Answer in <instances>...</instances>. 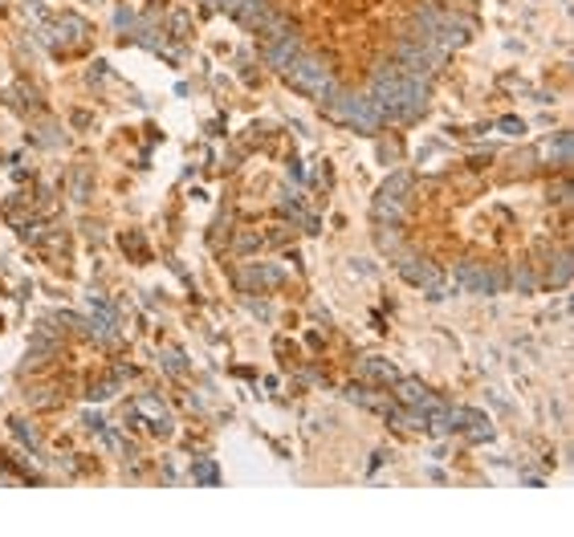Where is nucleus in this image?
<instances>
[{"label": "nucleus", "mask_w": 574, "mask_h": 537, "mask_svg": "<svg viewBox=\"0 0 574 537\" xmlns=\"http://www.w3.org/2000/svg\"><path fill=\"white\" fill-rule=\"evenodd\" d=\"M371 98H375L383 122H387V118L403 122V118L424 114V106H427V81L408 78L403 69H395V62H383L375 69V78H371Z\"/></svg>", "instance_id": "nucleus-1"}, {"label": "nucleus", "mask_w": 574, "mask_h": 537, "mask_svg": "<svg viewBox=\"0 0 574 537\" xmlns=\"http://www.w3.org/2000/svg\"><path fill=\"white\" fill-rule=\"evenodd\" d=\"M322 110H326V118H334V122H343V127H350V130H359V134H375V130L383 127V114H379L371 94H330L326 102H322Z\"/></svg>", "instance_id": "nucleus-2"}, {"label": "nucleus", "mask_w": 574, "mask_h": 537, "mask_svg": "<svg viewBox=\"0 0 574 537\" xmlns=\"http://www.w3.org/2000/svg\"><path fill=\"white\" fill-rule=\"evenodd\" d=\"M281 74H285V81L294 86L297 94L314 98V102H326V98L334 94V69H330L322 57H314V53H297Z\"/></svg>", "instance_id": "nucleus-3"}, {"label": "nucleus", "mask_w": 574, "mask_h": 537, "mask_svg": "<svg viewBox=\"0 0 574 537\" xmlns=\"http://www.w3.org/2000/svg\"><path fill=\"white\" fill-rule=\"evenodd\" d=\"M444 65V49L427 45V41H415V37H403L399 45H395V69H403L408 78H436Z\"/></svg>", "instance_id": "nucleus-4"}, {"label": "nucleus", "mask_w": 574, "mask_h": 537, "mask_svg": "<svg viewBox=\"0 0 574 537\" xmlns=\"http://www.w3.org/2000/svg\"><path fill=\"white\" fill-rule=\"evenodd\" d=\"M408 192H411V175H408V171H395V175L379 187L375 204H371V212H375L379 224H399V220H403V212H408Z\"/></svg>", "instance_id": "nucleus-5"}, {"label": "nucleus", "mask_w": 574, "mask_h": 537, "mask_svg": "<svg viewBox=\"0 0 574 537\" xmlns=\"http://www.w3.org/2000/svg\"><path fill=\"white\" fill-rule=\"evenodd\" d=\"M395 269H399V277H403L408 285H415V289H427L432 297H440L444 277H440V269H436L432 260H424V257H399V260H395Z\"/></svg>", "instance_id": "nucleus-6"}, {"label": "nucleus", "mask_w": 574, "mask_h": 537, "mask_svg": "<svg viewBox=\"0 0 574 537\" xmlns=\"http://www.w3.org/2000/svg\"><path fill=\"white\" fill-rule=\"evenodd\" d=\"M457 285L469 293H497L505 285V277L489 269V265H481V260H460L457 265Z\"/></svg>", "instance_id": "nucleus-7"}, {"label": "nucleus", "mask_w": 574, "mask_h": 537, "mask_svg": "<svg viewBox=\"0 0 574 537\" xmlns=\"http://www.w3.org/2000/svg\"><path fill=\"white\" fill-rule=\"evenodd\" d=\"M448 427H457V432H464L469 439H493V423L481 415V411H469V407H452L448 411Z\"/></svg>", "instance_id": "nucleus-8"}, {"label": "nucleus", "mask_w": 574, "mask_h": 537, "mask_svg": "<svg viewBox=\"0 0 574 537\" xmlns=\"http://www.w3.org/2000/svg\"><path fill=\"white\" fill-rule=\"evenodd\" d=\"M224 13H232L245 29H261L269 21V0H216Z\"/></svg>", "instance_id": "nucleus-9"}, {"label": "nucleus", "mask_w": 574, "mask_h": 537, "mask_svg": "<svg viewBox=\"0 0 574 537\" xmlns=\"http://www.w3.org/2000/svg\"><path fill=\"white\" fill-rule=\"evenodd\" d=\"M281 281H285V273L273 269V265H248V269L236 273V285H241V289H277Z\"/></svg>", "instance_id": "nucleus-10"}, {"label": "nucleus", "mask_w": 574, "mask_h": 537, "mask_svg": "<svg viewBox=\"0 0 574 537\" xmlns=\"http://www.w3.org/2000/svg\"><path fill=\"white\" fill-rule=\"evenodd\" d=\"M359 374H362V379H375V383H387V387L399 379V371H395L391 358H379V354L359 358Z\"/></svg>", "instance_id": "nucleus-11"}, {"label": "nucleus", "mask_w": 574, "mask_h": 537, "mask_svg": "<svg viewBox=\"0 0 574 537\" xmlns=\"http://www.w3.org/2000/svg\"><path fill=\"white\" fill-rule=\"evenodd\" d=\"M395 399L403 407H424L432 399V391L420 383V379H395Z\"/></svg>", "instance_id": "nucleus-12"}, {"label": "nucleus", "mask_w": 574, "mask_h": 537, "mask_svg": "<svg viewBox=\"0 0 574 537\" xmlns=\"http://www.w3.org/2000/svg\"><path fill=\"white\" fill-rule=\"evenodd\" d=\"M134 411H143V415H151V427H155V432H171V420H167V411H163V403H159V399H151V395H139V399H134Z\"/></svg>", "instance_id": "nucleus-13"}, {"label": "nucleus", "mask_w": 574, "mask_h": 537, "mask_svg": "<svg viewBox=\"0 0 574 537\" xmlns=\"http://www.w3.org/2000/svg\"><path fill=\"white\" fill-rule=\"evenodd\" d=\"M346 399H350V403H359V407H371V411H383V399L371 395L367 387H359V383H355V387H346Z\"/></svg>", "instance_id": "nucleus-14"}, {"label": "nucleus", "mask_w": 574, "mask_h": 537, "mask_svg": "<svg viewBox=\"0 0 574 537\" xmlns=\"http://www.w3.org/2000/svg\"><path fill=\"white\" fill-rule=\"evenodd\" d=\"M192 476H196V485H216V480H220V472H216L212 460H196V464H192Z\"/></svg>", "instance_id": "nucleus-15"}, {"label": "nucleus", "mask_w": 574, "mask_h": 537, "mask_svg": "<svg viewBox=\"0 0 574 537\" xmlns=\"http://www.w3.org/2000/svg\"><path fill=\"white\" fill-rule=\"evenodd\" d=\"M74 200L82 204V200H90V179H86V171H78L74 175Z\"/></svg>", "instance_id": "nucleus-16"}, {"label": "nucleus", "mask_w": 574, "mask_h": 537, "mask_svg": "<svg viewBox=\"0 0 574 537\" xmlns=\"http://www.w3.org/2000/svg\"><path fill=\"white\" fill-rule=\"evenodd\" d=\"M163 362H167V371H171V374H183V371H188V362H183V354H180V350H167V354H163Z\"/></svg>", "instance_id": "nucleus-17"}, {"label": "nucleus", "mask_w": 574, "mask_h": 537, "mask_svg": "<svg viewBox=\"0 0 574 537\" xmlns=\"http://www.w3.org/2000/svg\"><path fill=\"white\" fill-rule=\"evenodd\" d=\"M513 281H517V289H522V293H534V273H529V269H517Z\"/></svg>", "instance_id": "nucleus-18"}, {"label": "nucleus", "mask_w": 574, "mask_h": 537, "mask_svg": "<svg viewBox=\"0 0 574 537\" xmlns=\"http://www.w3.org/2000/svg\"><path fill=\"white\" fill-rule=\"evenodd\" d=\"M501 130H505V134H522V122H517V118H501Z\"/></svg>", "instance_id": "nucleus-19"}, {"label": "nucleus", "mask_w": 574, "mask_h": 537, "mask_svg": "<svg viewBox=\"0 0 574 537\" xmlns=\"http://www.w3.org/2000/svg\"><path fill=\"white\" fill-rule=\"evenodd\" d=\"M171 29H176V37H188V16H176V21H171Z\"/></svg>", "instance_id": "nucleus-20"}]
</instances>
